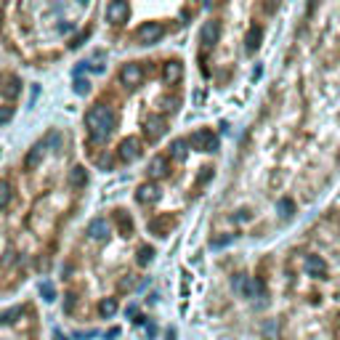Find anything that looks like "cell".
<instances>
[{"mask_svg": "<svg viewBox=\"0 0 340 340\" xmlns=\"http://www.w3.org/2000/svg\"><path fill=\"white\" fill-rule=\"evenodd\" d=\"M114 122L117 120H114V112L109 106H101V104L90 106L88 114H85V128H88L90 141H104V138L112 133Z\"/></svg>", "mask_w": 340, "mask_h": 340, "instance_id": "cell-1", "label": "cell"}, {"mask_svg": "<svg viewBox=\"0 0 340 340\" xmlns=\"http://www.w3.org/2000/svg\"><path fill=\"white\" fill-rule=\"evenodd\" d=\"M189 146L191 149H199V152H215L218 149V138H215L210 130H197V133H191L189 138Z\"/></svg>", "mask_w": 340, "mask_h": 340, "instance_id": "cell-2", "label": "cell"}, {"mask_svg": "<svg viewBox=\"0 0 340 340\" xmlns=\"http://www.w3.org/2000/svg\"><path fill=\"white\" fill-rule=\"evenodd\" d=\"M165 35V27L157 24V21H146V24H141L136 29V37H138V43H144V45H149V43H157L160 37Z\"/></svg>", "mask_w": 340, "mask_h": 340, "instance_id": "cell-3", "label": "cell"}, {"mask_svg": "<svg viewBox=\"0 0 340 340\" xmlns=\"http://www.w3.org/2000/svg\"><path fill=\"white\" fill-rule=\"evenodd\" d=\"M165 120L160 117V114H149L146 117V122H144V133L149 136V141H157V138H162L165 136Z\"/></svg>", "mask_w": 340, "mask_h": 340, "instance_id": "cell-4", "label": "cell"}, {"mask_svg": "<svg viewBox=\"0 0 340 340\" xmlns=\"http://www.w3.org/2000/svg\"><path fill=\"white\" fill-rule=\"evenodd\" d=\"M128 3H122V0H114V3L106 5V19L112 21V24H122V21H128Z\"/></svg>", "mask_w": 340, "mask_h": 340, "instance_id": "cell-5", "label": "cell"}, {"mask_svg": "<svg viewBox=\"0 0 340 340\" xmlns=\"http://www.w3.org/2000/svg\"><path fill=\"white\" fill-rule=\"evenodd\" d=\"M120 80L125 83V85H130V88H136V85L144 80V69H141V64H125V67L120 69Z\"/></svg>", "mask_w": 340, "mask_h": 340, "instance_id": "cell-6", "label": "cell"}, {"mask_svg": "<svg viewBox=\"0 0 340 340\" xmlns=\"http://www.w3.org/2000/svg\"><path fill=\"white\" fill-rule=\"evenodd\" d=\"M138 154H141V141H138V138H125V141L120 144V157L125 162H133Z\"/></svg>", "mask_w": 340, "mask_h": 340, "instance_id": "cell-7", "label": "cell"}, {"mask_svg": "<svg viewBox=\"0 0 340 340\" xmlns=\"http://www.w3.org/2000/svg\"><path fill=\"white\" fill-rule=\"evenodd\" d=\"M136 199L138 202H157L160 199V186L157 183H141V186H138V191H136Z\"/></svg>", "mask_w": 340, "mask_h": 340, "instance_id": "cell-8", "label": "cell"}, {"mask_svg": "<svg viewBox=\"0 0 340 340\" xmlns=\"http://www.w3.org/2000/svg\"><path fill=\"white\" fill-rule=\"evenodd\" d=\"M218 32H221V24L215 19H210V21H205L202 32H199V40H202V45H213L218 40Z\"/></svg>", "mask_w": 340, "mask_h": 340, "instance_id": "cell-9", "label": "cell"}, {"mask_svg": "<svg viewBox=\"0 0 340 340\" xmlns=\"http://www.w3.org/2000/svg\"><path fill=\"white\" fill-rule=\"evenodd\" d=\"M0 93H3L5 98H16L19 93H21V85H19V77L16 75H5L3 77V88H0Z\"/></svg>", "mask_w": 340, "mask_h": 340, "instance_id": "cell-10", "label": "cell"}, {"mask_svg": "<svg viewBox=\"0 0 340 340\" xmlns=\"http://www.w3.org/2000/svg\"><path fill=\"white\" fill-rule=\"evenodd\" d=\"M88 237L90 239H106L109 237V223H106L104 218H93L88 223Z\"/></svg>", "mask_w": 340, "mask_h": 340, "instance_id": "cell-11", "label": "cell"}, {"mask_svg": "<svg viewBox=\"0 0 340 340\" xmlns=\"http://www.w3.org/2000/svg\"><path fill=\"white\" fill-rule=\"evenodd\" d=\"M149 175H152V178H162V175H168V157H162V154L152 157V162H149Z\"/></svg>", "mask_w": 340, "mask_h": 340, "instance_id": "cell-12", "label": "cell"}, {"mask_svg": "<svg viewBox=\"0 0 340 340\" xmlns=\"http://www.w3.org/2000/svg\"><path fill=\"white\" fill-rule=\"evenodd\" d=\"M162 75H165V80H168V83H181V77H183V67H181V61H168L165 69H162Z\"/></svg>", "mask_w": 340, "mask_h": 340, "instance_id": "cell-13", "label": "cell"}, {"mask_svg": "<svg viewBox=\"0 0 340 340\" xmlns=\"http://www.w3.org/2000/svg\"><path fill=\"white\" fill-rule=\"evenodd\" d=\"M85 181H88V173H85V168H72L69 170V175H67V183L72 189H80V186H85Z\"/></svg>", "mask_w": 340, "mask_h": 340, "instance_id": "cell-14", "label": "cell"}, {"mask_svg": "<svg viewBox=\"0 0 340 340\" xmlns=\"http://www.w3.org/2000/svg\"><path fill=\"white\" fill-rule=\"evenodd\" d=\"M45 149H48V146H45V141H40V144H35V146H32V152L27 154L24 165H27V168H37V162L43 160V154H45Z\"/></svg>", "mask_w": 340, "mask_h": 340, "instance_id": "cell-15", "label": "cell"}, {"mask_svg": "<svg viewBox=\"0 0 340 340\" xmlns=\"http://www.w3.org/2000/svg\"><path fill=\"white\" fill-rule=\"evenodd\" d=\"M186 154H189V141L175 138V141L170 144V157L173 160H186Z\"/></svg>", "mask_w": 340, "mask_h": 340, "instance_id": "cell-16", "label": "cell"}, {"mask_svg": "<svg viewBox=\"0 0 340 340\" xmlns=\"http://www.w3.org/2000/svg\"><path fill=\"white\" fill-rule=\"evenodd\" d=\"M11 183L8 181H0V210H3V207H8L11 205Z\"/></svg>", "mask_w": 340, "mask_h": 340, "instance_id": "cell-17", "label": "cell"}, {"mask_svg": "<svg viewBox=\"0 0 340 340\" xmlns=\"http://www.w3.org/2000/svg\"><path fill=\"white\" fill-rule=\"evenodd\" d=\"M98 311H101V316H106V319H109V316L117 314V300H114V298H106V300H101Z\"/></svg>", "mask_w": 340, "mask_h": 340, "instance_id": "cell-18", "label": "cell"}, {"mask_svg": "<svg viewBox=\"0 0 340 340\" xmlns=\"http://www.w3.org/2000/svg\"><path fill=\"white\" fill-rule=\"evenodd\" d=\"M16 316H21V308L13 306V308H8V311L0 314V322H3V324H13V322H16Z\"/></svg>", "mask_w": 340, "mask_h": 340, "instance_id": "cell-19", "label": "cell"}, {"mask_svg": "<svg viewBox=\"0 0 340 340\" xmlns=\"http://www.w3.org/2000/svg\"><path fill=\"white\" fill-rule=\"evenodd\" d=\"M258 40H260V29L253 27L250 32H247V51H255V48H258V45H260Z\"/></svg>", "mask_w": 340, "mask_h": 340, "instance_id": "cell-20", "label": "cell"}, {"mask_svg": "<svg viewBox=\"0 0 340 340\" xmlns=\"http://www.w3.org/2000/svg\"><path fill=\"white\" fill-rule=\"evenodd\" d=\"M72 90H75L77 96H85V93L90 90V83H88V80H83V77H77L75 85H72Z\"/></svg>", "mask_w": 340, "mask_h": 340, "instance_id": "cell-21", "label": "cell"}, {"mask_svg": "<svg viewBox=\"0 0 340 340\" xmlns=\"http://www.w3.org/2000/svg\"><path fill=\"white\" fill-rule=\"evenodd\" d=\"M40 295H43V300H48V303H51V300H56V292H53V284L51 282H43L40 284Z\"/></svg>", "mask_w": 340, "mask_h": 340, "instance_id": "cell-22", "label": "cell"}, {"mask_svg": "<svg viewBox=\"0 0 340 340\" xmlns=\"http://www.w3.org/2000/svg\"><path fill=\"white\" fill-rule=\"evenodd\" d=\"M231 239H234V234H223V237H215L213 242H210V247H213V250H221V247H226V245L231 242Z\"/></svg>", "mask_w": 340, "mask_h": 340, "instance_id": "cell-23", "label": "cell"}, {"mask_svg": "<svg viewBox=\"0 0 340 340\" xmlns=\"http://www.w3.org/2000/svg\"><path fill=\"white\" fill-rule=\"evenodd\" d=\"M160 106H162V109H165V112H175V109H178V98H160Z\"/></svg>", "mask_w": 340, "mask_h": 340, "instance_id": "cell-24", "label": "cell"}, {"mask_svg": "<svg viewBox=\"0 0 340 340\" xmlns=\"http://www.w3.org/2000/svg\"><path fill=\"white\" fill-rule=\"evenodd\" d=\"M152 255H154V250H152V247H141V250H138V263H141V266H146V263H149V260H152Z\"/></svg>", "mask_w": 340, "mask_h": 340, "instance_id": "cell-25", "label": "cell"}, {"mask_svg": "<svg viewBox=\"0 0 340 340\" xmlns=\"http://www.w3.org/2000/svg\"><path fill=\"white\" fill-rule=\"evenodd\" d=\"M11 120H13V109L11 106H0V125H5Z\"/></svg>", "mask_w": 340, "mask_h": 340, "instance_id": "cell-26", "label": "cell"}, {"mask_svg": "<svg viewBox=\"0 0 340 340\" xmlns=\"http://www.w3.org/2000/svg\"><path fill=\"white\" fill-rule=\"evenodd\" d=\"M75 308V295H67V300H64V311H72Z\"/></svg>", "mask_w": 340, "mask_h": 340, "instance_id": "cell-27", "label": "cell"}, {"mask_svg": "<svg viewBox=\"0 0 340 340\" xmlns=\"http://www.w3.org/2000/svg\"><path fill=\"white\" fill-rule=\"evenodd\" d=\"M120 335V327H112L109 332H106V338H109V340H114V338H117Z\"/></svg>", "mask_w": 340, "mask_h": 340, "instance_id": "cell-28", "label": "cell"}, {"mask_svg": "<svg viewBox=\"0 0 340 340\" xmlns=\"http://www.w3.org/2000/svg\"><path fill=\"white\" fill-rule=\"evenodd\" d=\"M98 165H101V168H109L112 160H109V157H98Z\"/></svg>", "mask_w": 340, "mask_h": 340, "instance_id": "cell-29", "label": "cell"}, {"mask_svg": "<svg viewBox=\"0 0 340 340\" xmlns=\"http://www.w3.org/2000/svg\"><path fill=\"white\" fill-rule=\"evenodd\" d=\"M168 340H175V330H168Z\"/></svg>", "mask_w": 340, "mask_h": 340, "instance_id": "cell-30", "label": "cell"}]
</instances>
